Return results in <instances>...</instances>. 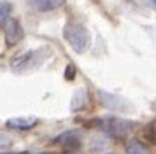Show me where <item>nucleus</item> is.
Wrapping results in <instances>:
<instances>
[{"label": "nucleus", "instance_id": "obj_1", "mask_svg": "<svg viewBox=\"0 0 156 154\" xmlns=\"http://www.w3.org/2000/svg\"><path fill=\"white\" fill-rule=\"evenodd\" d=\"M91 126L98 128L102 131H105L107 135H111L114 138H126L128 133L133 130V123L128 119L121 117H104V119H93Z\"/></svg>", "mask_w": 156, "mask_h": 154}, {"label": "nucleus", "instance_id": "obj_2", "mask_svg": "<svg viewBox=\"0 0 156 154\" xmlns=\"http://www.w3.org/2000/svg\"><path fill=\"white\" fill-rule=\"evenodd\" d=\"M63 37L76 53H84L90 46V33L79 23H67L63 28Z\"/></svg>", "mask_w": 156, "mask_h": 154}, {"label": "nucleus", "instance_id": "obj_3", "mask_svg": "<svg viewBox=\"0 0 156 154\" xmlns=\"http://www.w3.org/2000/svg\"><path fill=\"white\" fill-rule=\"evenodd\" d=\"M55 144L62 145L67 151H74V149H77L81 145V133L77 130H67V131H63L62 135H58L55 138Z\"/></svg>", "mask_w": 156, "mask_h": 154}, {"label": "nucleus", "instance_id": "obj_4", "mask_svg": "<svg viewBox=\"0 0 156 154\" xmlns=\"http://www.w3.org/2000/svg\"><path fill=\"white\" fill-rule=\"evenodd\" d=\"M7 128L11 130H16V131H28L34 126L39 124V119L34 117V116H23V117H11L5 123Z\"/></svg>", "mask_w": 156, "mask_h": 154}, {"label": "nucleus", "instance_id": "obj_5", "mask_svg": "<svg viewBox=\"0 0 156 154\" xmlns=\"http://www.w3.org/2000/svg\"><path fill=\"white\" fill-rule=\"evenodd\" d=\"M23 37V28L18 19H9L5 23V42L9 46H14L21 40Z\"/></svg>", "mask_w": 156, "mask_h": 154}, {"label": "nucleus", "instance_id": "obj_6", "mask_svg": "<svg viewBox=\"0 0 156 154\" xmlns=\"http://www.w3.org/2000/svg\"><path fill=\"white\" fill-rule=\"evenodd\" d=\"M63 2L65 0H30V5L39 12H48V11L63 5Z\"/></svg>", "mask_w": 156, "mask_h": 154}, {"label": "nucleus", "instance_id": "obj_7", "mask_svg": "<svg viewBox=\"0 0 156 154\" xmlns=\"http://www.w3.org/2000/svg\"><path fill=\"white\" fill-rule=\"evenodd\" d=\"M125 151H126V154H151V151L139 140H130L125 145Z\"/></svg>", "mask_w": 156, "mask_h": 154}, {"label": "nucleus", "instance_id": "obj_8", "mask_svg": "<svg viewBox=\"0 0 156 154\" xmlns=\"http://www.w3.org/2000/svg\"><path fill=\"white\" fill-rule=\"evenodd\" d=\"M11 4L9 2H0V25H4V23H7L11 18Z\"/></svg>", "mask_w": 156, "mask_h": 154}, {"label": "nucleus", "instance_id": "obj_9", "mask_svg": "<svg viewBox=\"0 0 156 154\" xmlns=\"http://www.w3.org/2000/svg\"><path fill=\"white\" fill-rule=\"evenodd\" d=\"M11 144H12V142H11V138H9V137H5V135H0V149L9 147Z\"/></svg>", "mask_w": 156, "mask_h": 154}, {"label": "nucleus", "instance_id": "obj_10", "mask_svg": "<svg viewBox=\"0 0 156 154\" xmlns=\"http://www.w3.org/2000/svg\"><path fill=\"white\" fill-rule=\"evenodd\" d=\"M4 154H28V152H4Z\"/></svg>", "mask_w": 156, "mask_h": 154}, {"label": "nucleus", "instance_id": "obj_11", "mask_svg": "<svg viewBox=\"0 0 156 154\" xmlns=\"http://www.w3.org/2000/svg\"><path fill=\"white\" fill-rule=\"evenodd\" d=\"M154 140H156V128H154Z\"/></svg>", "mask_w": 156, "mask_h": 154}, {"label": "nucleus", "instance_id": "obj_12", "mask_svg": "<svg viewBox=\"0 0 156 154\" xmlns=\"http://www.w3.org/2000/svg\"><path fill=\"white\" fill-rule=\"evenodd\" d=\"M104 154H116V152H104Z\"/></svg>", "mask_w": 156, "mask_h": 154}, {"label": "nucleus", "instance_id": "obj_13", "mask_svg": "<svg viewBox=\"0 0 156 154\" xmlns=\"http://www.w3.org/2000/svg\"><path fill=\"white\" fill-rule=\"evenodd\" d=\"M70 154H81V152H70Z\"/></svg>", "mask_w": 156, "mask_h": 154}]
</instances>
